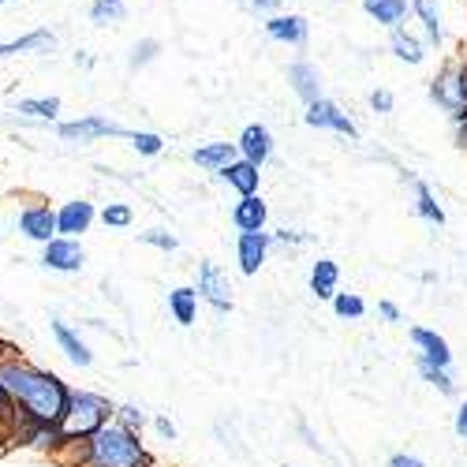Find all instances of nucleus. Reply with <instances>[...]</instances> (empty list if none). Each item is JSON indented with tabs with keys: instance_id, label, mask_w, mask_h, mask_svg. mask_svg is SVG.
Instances as JSON below:
<instances>
[{
	"instance_id": "f257e3e1",
	"label": "nucleus",
	"mask_w": 467,
	"mask_h": 467,
	"mask_svg": "<svg viewBox=\"0 0 467 467\" xmlns=\"http://www.w3.org/2000/svg\"><path fill=\"white\" fill-rule=\"evenodd\" d=\"M0 381H5V389L12 393L16 408H19L26 419L42 422V426H60V422H64L75 389H71L60 374L42 370V367H34V363H23V359L8 356V359H0Z\"/></svg>"
},
{
	"instance_id": "f03ea898",
	"label": "nucleus",
	"mask_w": 467,
	"mask_h": 467,
	"mask_svg": "<svg viewBox=\"0 0 467 467\" xmlns=\"http://www.w3.org/2000/svg\"><path fill=\"white\" fill-rule=\"evenodd\" d=\"M57 463L60 467H153V456L146 452L139 431H128L124 422L112 419L87 441L60 449Z\"/></svg>"
},
{
	"instance_id": "7ed1b4c3",
	"label": "nucleus",
	"mask_w": 467,
	"mask_h": 467,
	"mask_svg": "<svg viewBox=\"0 0 467 467\" xmlns=\"http://www.w3.org/2000/svg\"><path fill=\"white\" fill-rule=\"evenodd\" d=\"M116 415V404L101 393H90V389H79V393H71V408L64 415V422L57 426V445H53V456L60 449H71L87 441L90 434H98L105 422H112Z\"/></svg>"
},
{
	"instance_id": "20e7f679",
	"label": "nucleus",
	"mask_w": 467,
	"mask_h": 467,
	"mask_svg": "<svg viewBox=\"0 0 467 467\" xmlns=\"http://www.w3.org/2000/svg\"><path fill=\"white\" fill-rule=\"evenodd\" d=\"M426 94H431V101L452 120V128L467 120V90H463V75H460V57L445 60L434 71V79L426 83Z\"/></svg>"
},
{
	"instance_id": "39448f33",
	"label": "nucleus",
	"mask_w": 467,
	"mask_h": 467,
	"mask_svg": "<svg viewBox=\"0 0 467 467\" xmlns=\"http://www.w3.org/2000/svg\"><path fill=\"white\" fill-rule=\"evenodd\" d=\"M303 124L306 128H318V131H333V135H344V139H359V124L348 116L333 98H315L303 105Z\"/></svg>"
},
{
	"instance_id": "423d86ee",
	"label": "nucleus",
	"mask_w": 467,
	"mask_h": 467,
	"mask_svg": "<svg viewBox=\"0 0 467 467\" xmlns=\"http://www.w3.org/2000/svg\"><path fill=\"white\" fill-rule=\"evenodd\" d=\"M57 131H60L64 142H98V139H128L131 135V131H124L116 120H109V116H98V112L83 116V120H67Z\"/></svg>"
},
{
	"instance_id": "0eeeda50",
	"label": "nucleus",
	"mask_w": 467,
	"mask_h": 467,
	"mask_svg": "<svg viewBox=\"0 0 467 467\" xmlns=\"http://www.w3.org/2000/svg\"><path fill=\"white\" fill-rule=\"evenodd\" d=\"M265 37L269 42H277V46H288V49H303L310 42V23L306 16L299 12H274V16H265Z\"/></svg>"
},
{
	"instance_id": "6e6552de",
	"label": "nucleus",
	"mask_w": 467,
	"mask_h": 467,
	"mask_svg": "<svg viewBox=\"0 0 467 467\" xmlns=\"http://www.w3.org/2000/svg\"><path fill=\"white\" fill-rule=\"evenodd\" d=\"M42 265L57 274H79L87 265V251L75 236H53L49 244H42Z\"/></svg>"
},
{
	"instance_id": "1a4fd4ad",
	"label": "nucleus",
	"mask_w": 467,
	"mask_h": 467,
	"mask_svg": "<svg viewBox=\"0 0 467 467\" xmlns=\"http://www.w3.org/2000/svg\"><path fill=\"white\" fill-rule=\"evenodd\" d=\"M269 251H274V232H265V228H258V232H240V236H236L240 274H244V277H254L258 269L265 265Z\"/></svg>"
},
{
	"instance_id": "9d476101",
	"label": "nucleus",
	"mask_w": 467,
	"mask_h": 467,
	"mask_svg": "<svg viewBox=\"0 0 467 467\" xmlns=\"http://www.w3.org/2000/svg\"><path fill=\"white\" fill-rule=\"evenodd\" d=\"M199 296L202 303H210L217 315H228L232 310V285H228V274L217 265V262H199Z\"/></svg>"
},
{
	"instance_id": "9b49d317",
	"label": "nucleus",
	"mask_w": 467,
	"mask_h": 467,
	"mask_svg": "<svg viewBox=\"0 0 467 467\" xmlns=\"http://www.w3.org/2000/svg\"><path fill=\"white\" fill-rule=\"evenodd\" d=\"M19 232L30 244H49L57 236V210H49L46 202H30L19 210Z\"/></svg>"
},
{
	"instance_id": "f8f14e48",
	"label": "nucleus",
	"mask_w": 467,
	"mask_h": 467,
	"mask_svg": "<svg viewBox=\"0 0 467 467\" xmlns=\"http://www.w3.org/2000/svg\"><path fill=\"white\" fill-rule=\"evenodd\" d=\"M389 53H393L400 64H408V67H422L426 57H431V42L419 37L415 30H408V26H393L389 30Z\"/></svg>"
},
{
	"instance_id": "ddd939ff",
	"label": "nucleus",
	"mask_w": 467,
	"mask_h": 467,
	"mask_svg": "<svg viewBox=\"0 0 467 467\" xmlns=\"http://www.w3.org/2000/svg\"><path fill=\"white\" fill-rule=\"evenodd\" d=\"M285 75H288L292 94H296L303 105L326 94V87H322V71H318V64H315V60L299 57V60H292V64H288V71H285Z\"/></svg>"
},
{
	"instance_id": "4468645a",
	"label": "nucleus",
	"mask_w": 467,
	"mask_h": 467,
	"mask_svg": "<svg viewBox=\"0 0 467 467\" xmlns=\"http://www.w3.org/2000/svg\"><path fill=\"white\" fill-rule=\"evenodd\" d=\"M408 340L415 344L419 359L434 363V367H452V348H449V340H445V337H441L438 329H426V326H411V329H408Z\"/></svg>"
},
{
	"instance_id": "2eb2a0df",
	"label": "nucleus",
	"mask_w": 467,
	"mask_h": 467,
	"mask_svg": "<svg viewBox=\"0 0 467 467\" xmlns=\"http://www.w3.org/2000/svg\"><path fill=\"white\" fill-rule=\"evenodd\" d=\"M94 221H98L94 202H87V199H71V202H64V206L57 210V236H75V240H79L83 232H90Z\"/></svg>"
},
{
	"instance_id": "dca6fc26",
	"label": "nucleus",
	"mask_w": 467,
	"mask_h": 467,
	"mask_svg": "<svg viewBox=\"0 0 467 467\" xmlns=\"http://www.w3.org/2000/svg\"><path fill=\"white\" fill-rule=\"evenodd\" d=\"M408 5H411V19L422 26V37L434 49H441L445 46V8H441V0H408Z\"/></svg>"
},
{
	"instance_id": "f3484780",
	"label": "nucleus",
	"mask_w": 467,
	"mask_h": 467,
	"mask_svg": "<svg viewBox=\"0 0 467 467\" xmlns=\"http://www.w3.org/2000/svg\"><path fill=\"white\" fill-rule=\"evenodd\" d=\"M236 146H240V158H247V161H254V165H265L269 158H274L277 139H274V131H269L265 124H247V128L240 131Z\"/></svg>"
},
{
	"instance_id": "a211bd4d",
	"label": "nucleus",
	"mask_w": 467,
	"mask_h": 467,
	"mask_svg": "<svg viewBox=\"0 0 467 467\" xmlns=\"http://www.w3.org/2000/svg\"><path fill=\"white\" fill-rule=\"evenodd\" d=\"M217 180L228 183L236 194H258V187H262V165H254V161H247V158H232V161L217 172Z\"/></svg>"
},
{
	"instance_id": "6ab92c4d",
	"label": "nucleus",
	"mask_w": 467,
	"mask_h": 467,
	"mask_svg": "<svg viewBox=\"0 0 467 467\" xmlns=\"http://www.w3.org/2000/svg\"><path fill=\"white\" fill-rule=\"evenodd\" d=\"M232 158H240V146H236V142H221V139H217V142H202V146L191 150V161L199 165L202 172H213V176H217Z\"/></svg>"
},
{
	"instance_id": "aec40b11",
	"label": "nucleus",
	"mask_w": 467,
	"mask_h": 467,
	"mask_svg": "<svg viewBox=\"0 0 467 467\" xmlns=\"http://www.w3.org/2000/svg\"><path fill=\"white\" fill-rule=\"evenodd\" d=\"M269 221V206L262 202V194H240V202L232 206V224L236 232H258Z\"/></svg>"
},
{
	"instance_id": "412c9836",
	"label": "nucleus",
	"mask_w": 467,
	"mask_h": 467,
	"mask_svg": "<svg viewBox=\"0 0 467 467\" xmlns=\"http://www.w3.org/2000/svg\"><path fill=\"white\" fill-rule=\"evenodd\" d=\"M408 183H411V206H415V213H419L426 224L445 228V210H441V202H438V194L431 191V183H422V180H415V176H408Z\"/></svg>"
},
{
	"instance_id": "4be33fe9",
	"label": "nucleus",
	"mask_w": 467,
	"mask_h": 467,
	"mask_svg": "<svg viewBox=\"0 0 467 467\" xmlns=\"http://www.w3.org/2000/svg\"><path fill=\"white\" fill-rule=\"evenodd\" d=\"M363 12H367V19H374L378 26L393 30V26H404V23H408L411 5H408V0H363Z\"/></svg>"
},
{
	"instance_id": "5701e85b",
	"label": "nucleus",
	"mask_w": 467,
	"mask_h": 467,
	"mask_svg": "<svg viewBox=\"0 0 467 467\" xmlns=\"http://www.w3.org/2000/svg\"><path fill=\"white\" fill-rule=\"evenodd\" d=\"M199 303H202V296H199V288H191V285H180V288H172L169 292V315L176 318V326H194L199 322Z\"/></svg>"
},
{
	"instance_id": "b1692460",
	"label": "nucleus",
	"mask_w": 467,
	"mask_h": 467,
	"mask_svg": "<svg viewBox=\"0 0 467 467\" xmlns=\"http://www.w3.org/2000/svg\"><path fill=\"white\" fill-rule=\"evenodd\" d=\"M49 329H53V337H57V344H60V352H64L75 367H90V363H94V352L87 348V340L75 333L67 322H49Z\"/></svg>"
},
{
	"instance_id": "393cba45",
	"label": "nucleus",
	"mask_w": 467,
	"mask_h": 467,
	"mask_svg": "<svg viewBox=\"0 0 467 467\" xmlns=\"http://www.w3.org/2000/svg\"><path fill=\"white\" fill-rule=\"evenodd\" d=\"M306 285L318 299H333L340 292V265L333 258H318L315 265H310V281Z\"/></svg>"
},
{
	"instance_id": "a878e982",
	"label": "nucleus",
	"mask_w": 467,
	"mask_h": 467,
	"mask_svg": "<svg viewBox=\"0 0 467 467\" xmlns=\"http://www.w3.org/2000/svg\"><path fill=\"white\" fill-rule=\"evenodd\" d=\"M57 49V34L53 30H34L16 42H0V57H19V53H49Z\"/></svg>"
},
{
	"instance_id": "bb28decb",
	"label": "nucleus",
	"mask_w": 467,
	"mask_h": 467,
	"mask_svg": "<svg viewBox=\"0 0 467 467\" xmlns=\"http://www.w3.org/2000/svg\"><path fill=\"white\" fill-rule=\"evenodd\" d=\"M16 112L30 116V120H57L60 98H23V101H16Z\"/></svg>"
},
{
	"instance_id": "cd10ccee",
	"label": "nucleus",
	"mask_w": 467,
	"mask_h": 467,
	"mask_svg": "<svg viewBox=\"0 0 467 467\" xmlns=\"http://www.w3.org/2000/svg\"><path fill=\"white\" fill-rule=\"evenodd\" d=\"M419 374H422L426 385H434L441 397H456V378L449 374V367H434V363L419 359Z\"/></svg>"
},
{
	"instance_id": "c85d7f7f",
	"label": "nucleus",
	"mask_w": 467,
	"mask_h": 467,
	"mask_svg": "<svg viewBox=\"0 0 467 467\" xmlns=\"http://www.w3.org/2000/svg\"><path fill=\"white\" fill-rule=\"evenodd\" d=\"M329 303H333V315L344 318V322H359V318L367 315V303H363V296H356V292H337Z\"/></svg>"
},
{
	"instance_id": "c756f323",
	"label": "nucleus",
	"mask_w": 467,
	"mask_h": 467,
	"mask_svg": "<svg viewBox=\"0 0 467 467\" xmlns=\"http://www.w3.org/2000/svg\"><path fill=\"white\" fill-rule=\"evenodd\" d=\"M128 19V5L124 0H94L90 5V23L109 26V23H124Z\"/></svg>"
},
{
	"instance_id": "7c9ffc66",
	"label": "nucleus",
	"mask_w": 467,
	"mask_h": 467,
	"mask_svg": "<svg viewBox=\"0 0 467 467\" xmlns=\"http://www.w3.org/2000/svg\"><path fill=\"white\" fill-rule=\"evenodd\" d=\"M158 53H161V42L158 37H139V42L131 46V57H128V64L139 71V67H150L153 60H158Z\"/></svg>"
},
{
	"instance_id": "2f4dec72",
	"label": "nucleus",
	"mask_w": 467,
	"mask_h": 467,
	"mask_svg": "<svg viewBox=\"0 0 467 467\" xmlns=\"http://www.w3.org/2000/svg\"><path fill=\"white\" fill-rule=\"evenodd\" d=\"M98 217H101V224H105V228H120V232L135 224V210H131L128 202H109Z\"/></svg>"
},
{
	"instance_id": "473e14b6",
	"label": "nucleus",
	"mask_w": 467,
	"mask_h": 467,
	"mask_svg": "<svg viewBox=\"0 0 467 467\" xmlns=\"http://www.w3.org/2000/svg\"><path fill=\"white\" fill-rule=\"evenodd\" d=\"M128 142H131L135 153H142V158H158V153L165 150V139L158 131H131Z\"/></svg>"
},
{
	"instance_id": "72a5a7b5",
	"label": "nucleus",
	"mask_w": 467,
	"mask_h": 467,
	"mask_svg": "<svg viewBox=\"0 0 467 467\" xmlns=\"http://www.w3.org/2000/svg\"><path fill=\"white\" fill-rule=\"evenodd\" d=\"M146 247H158V251H165V254H172L176 247H180V240L172 236V232L169 228H146L142 232V236H139Z\"/></svg>"
},
{
	"instance_id": "f704fd0d",
	"label": "nucleus",
	"mask_w": 467,
	"mask_h": 467,
	"mask_svg": "<svg viewBox=\"0 0 467 467\" xmlns=\"http://www.w3.org/2000/svg\"><path fill=\"white\" fill-rule=\"evenodd\" d=\"M116 422H124L128 426V431H139L142 434V426L150 422V415L139 408V404H120V408H116V415H112Z\"/></svg>"
},
{
	"instance_id": "c9c22d12",
	"label": "nucleus",
	"mask_w": 467,
	"mask_h": 467,
	"mask_svg": "<svg viewBox=\"0 0 467 467\" xmlns=\"http://www.w3.org/2000/svg\"><path fill=\"white\" fill-rule=\"evenodd\" d=\"M310 240H315V236H310V232H303V228H277L274 232V244H281V247H288V251H296V247H306Z\"/></svg>"
},
{
	"instance_id": "e433bc0d",
	"label": "nucleus",
	"mask_w": 467,
	"mask_h": 467,
	"mask_svg": "<svg viewBox=\"0 0 467 467\" xmlns=\"http://www.w3.org/2000/svg\"><path fill=\"white\" fill-rule=\"evenodd\" d=\"M367 105H370V112H378V116H389V112L397 109V98H393V90L374 87V90L367 94Z\"/></svg>"
},
{
	"instance_id": "4c0bfd02",
	"label": "nucleus",
	"mask_w": 467,
	"mask_h": 467,
	"mask_svg": "<svg viewBox=\"0 0 467 467\" xmlns=\"http://www.w3.org/2000/svg\"><path fill=\"white\" fill-rule=\"evenodd\" d=\"M12 419H16V400H12V393L5 389V381H0V438H5Z\"/></svg>"
},
{
	"instance_id": "58836bf2",
	"label": "nucleus",
	"mask_w": 467,
	"mask_h": 467,
	"mask_svg": "<svg viewBox=\"0 0 467 467\" xmlns=\"http://www.w3.org/2000/svg\"><path fill=\"white\" fill-rule=\"evenodd\" d=\"M244 8L251 12V16H274V12H285V0H244Z\"/></svg>"
},
{
	"instance_id": "ea45409f",
	"label": "nucleus",
	"mask_w": 467,
	"mask_h": 467,
	"mask_svg": "<svg viewBox=\"0 0 467 467\" xmlns=\"http://www.w3.org/2000/svg\"><path fill=\"white\" fill-rule=\"evenodd\" d=\"M150 422H153V431H158V438H161V441H176V438H180L176 422H172L169 415H158V419H150Z\"/></svg>"
},
{
	"instance_id": "a19ab883",
	"label": "nucleus",
	"mask_w": 467,
	"mask_h": 467,
	"mask_svg": "<svg viewBox=\"0 0 467 467\" xmlns=\"http://www.w3.org/2000/svg\"><path fill=\"white\" fill-rule=\"evenodd\" d=\"M378 318H381V322H400V306H397L393 299H381V303H378Z\"/></svg>"
},
{
	"instance_id": "79ce46f5",
	"label": "nucleus",
	"mask_w": 467,
	"mask_h": 467,
	"mask_svg": "<svg viewBox=\"0 0 467 467\" xmlns=\"http://www.w3.org/2000/svg\"><path fill=\"white\" fill-rule=\"evenodd\" d=\"M389 467H426V463L411 452H397V456H389Z\"/></svg>"
},
{
	"instance_id": "37998d69",
	"label": "nucleus",
	"mask_w": 467,
	"mask_h": 467,
	"mask_svg": "<svg viewBox=\"0 0 467 467\" xmlns=\"http://www.w3.org/2000/svg\"><path fill=\"white\" fill-rule=\"evenodd\" d=\"M452 426H456V438H463V441H467V400H460V408H456V419H452Z\"/></svg>"
},
{
	"instance_id": "c03bdc74",
	"label": "nucleus",
	"mask_w": 467,
	"mask_h": 467,
	"mask_svg": "<svg viewBox=\"0 0 467 467\" xmlns=\"http://www.w3.org/2000/svg\"><path fill=\"white\" fill-rule=\"evenodd\" d=\"M299 434L306 438V445H310V449H318V452H322V441H318V434H315V431H310V426H306V422H299Z\"/></svg>"
},
{
	"instance_id": "a18cd8bd",
	"label": "nucleus",
	"mask_w": 467,
	"mask_h": 467,
	"mask_svg": "<svg viewBox=\"0 0 467 467\" xmlns=\"http://www.w3.org/2000/svg\"><path fill=\"white\" fill-rule=\"evenodd\" d=\"M456 146H460V150H467V120H463V124H456Z\"/></svg>"
},
{
	"instance_id": "49530a36",
	"label": "nucleus",
	"mask_w": 467,
	"mask_h": 467,
	"mask_svg": "<svg viewBox=\"0 0 467 467\" xmlns=\"http://www.w3.org/2000/svg\"><path fill=\"white\" fill-rule=\"evenodd\" d=\"M460 75H463V90H467V57H460Z\"/></svg>"
},
{
	"instance_id": "de8ad7c7",
	"label": "nucleus",
	"mask_w": 467,
	"mask_h": 467,
	"mask_svg": "<svg viewBox=\"0 0 467 467\" xmlns=\"http://www.w3.org/2000/svg\"><path fill=\"white\" fill-rule=\"evenodd\" d=\"M0 5H8V0H0Z\"/></svg>"
}]
</instances>
